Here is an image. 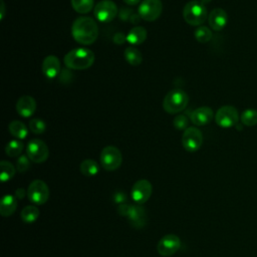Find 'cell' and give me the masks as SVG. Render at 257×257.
Returning a JSON list of instances; mask_svg holds the SVG:
<instances>
[{
	"label": "cell",
	"instance_id": "obj_34",
	"mask_svg": "<svg viewBox=\"0 0 257 257\" xmlns=\"http://www.w3.org/2000/svg\"><path fill=\"white\" fill-rule=\"evenodd\" d=\"M130 207H131V205H128V204H120V205L118 206V209H117L118 214H120V215L123 216V217H126L127 212H128V210H130Z\"/></svg>",
	"mask_w": 257,
	"mask_h": 257
},
{
	"label": "cell",
	"instance_id": "obj_9",
	"mask_svg": "<svg viewBox=\"0 0 257 257\" xmlns=\"http://www.w3.org/2000/svg\"><path fill=\"white\" fill-rule=\"evenodd\" d=\"M238 120H239L238 110L232 105L221 106L215 114L216 123L219 126L224 128L235 126L236 124H238Z\"/></svg>",
	"mask_w": 257,
	"mask_h": 257
},
{
	"label": "cell",
	"instance_id": "obj_32",
	"mask_svg": "<svg viewBox=\"0 0 257 257\" xmlns=\"http://www.w3.org/2000/svg\"><path fill=\"white\" fill-rule=\"evenodd\" d=\"M30 166V159L27 156H20L17 159L16 163V170L19 173H24L29 169Z\"/></svg>",
	"mask_w": 257,
	"mask_h": 257
},
{
	"label": "cell",
	"instance_id": "obj_21",
	"mask_svg": "<svg viewBox=\"0 0 257 257\" xmlns=\"http://www.w3.org/2000/svg\"><path fill=\"white\" fill-rule=\"evenodd\" d=\"M8 131L11 136L15 137L18 140H23L28 135L27 126L20 120H12L8 125Z\"/></svg>",
	"mask_w": 257,
	"mask_h": 257
},
{
	"label": "cell",
	"instance_id": "obj_22",
	"mask_svg": "<svg viewBox=\"0 0 257 257\" xmlns=\"http://www.w3.org/2000/svg\"><path fill=\"white\" fill-rule=\"evenodd\" d=\"M80 173L85 177H93L95 176L99 171L98 164L91 159L83 160L79 165Z\"/></svg>",
	"mask_w": 257,
	"mask_h": 257
},
{
	"label": "cell",
	"instance_id": "obj_25",
	"mask_svg": "<svg viewBox=\"0 0 257 257\" xmlns=\"http://www.w3.org/2000/svg\"><path fill=\"white\" fill-rule=\"evenodd\" d=\"M71 7L79 14H86L93 9L94 0H70Z\"/></svg>",
	"mask_w": 257,
	"mask_h": 257
},
{
	"label": "cell",
	"instance_id": "obj_23",
	"mask_svg": "<svg viewBox=\"0 0 257 257\" xmlns=\"http://www.w3.org/2000/svg\"><path fill=\"white\" fill-rule=\"evenodd\" d=\"M124 58L126 62L133 66L140 65L143 61V55L141 51L135 46H128L124 49Z\"/></svg>",
	"mask_w": 257,
	"mask_h": 257
},
{
	"label": "cell",
	"instance_id": "obj_7",
	"mask_svg": "<svg viewBox=\"0 0 257 257\" xmlns=\"http://www.w3.org/2000/svg\"><path fill=\"white\" fill-rule=\"evenodd\" d=\"M26 156L33 163L40 164L45 162L49 156L47 145L38 139H33L28 142L26 146Z\"/></svg>",
	"mask_w": 257,
	"mask_h": 257
},
{
	"label": "cell",
	"instance_id": "obj_14",
	"mask_svg": "<svg viewBox=\"0 0 257 257\" xmlns=\"http://www.w3.org/2000/svg\"><path fill=\"white\" fill-rule=\"evenodd\" d=\"M126 218L130 224L137 229L143 228L147 224V212L141 205H131Z\"/></svg>",
	"mask_w": 257,
	"mask_h": 257
},
{
	"label": "cell",
	"instance_id": "obj_2",
	"mask_svg": "<svg viewBox=\"0 0 257 257\" xmlns=\"http://www.w3.org/2000/svg\"><path fill=\"white\" fill-rule=\"evenodd\" d=\"M95 55L92 50L85 47H78L68 51L64 58V64L67 68L73 70H83L89 68L94 62Z\"/></svg>",
	"mask_w": 257,
	"mask_h": 257
},
{
	"label": "cell",
	"instance_id": "obj_11",
	"mask_svg": "<svg viewBox=\"0 0 257 257\" xmlns=\"http://www.w3.org/2000/svg\"><path fill=\"white\" fill-rule=\"evenodd\" d=\"M203 144V134L196 126H189L182 136L183 148L190 153L197 152Z\"/></svg>",
	"mask_w": 257,
	"mask_h": 257
},
{
	"label": "cell",
	"instance_id": "obj_31",
	"mask_svg": "<svg viewBox=\"0 0 257 257\" xmlns=\"http://www.w3.org/2000/svg\"><path fill=\"white\" fill-rule=\"evenodd\" d=\"M173 124L177 130H186L188 128V124H189V119L186 115L184 114H179L177 116H175L174 120H173Z\"/></svg>",
	"mask_w": 257,
	"mask_h": 257
},
{
	"label": "cell",
	"instance_id": "obj_10",
	"mask_svg": "<svg viewBox=\"0 0 257 257\" xmlns=\"http://www.w3.org/2000/svg\"><path fill=\"white\" fill-rule=\"evenodd\" d=\"M94 17L99 22H110L117 15V6L111 0H101L93 8Z\"/></svg>",
	"mask_w": 257,
	"mask_h": 257
},
{
	"label": "cell",
	"instance_id": "obj_17",
	"mask_svg": "<svg viewBox=\"0 0 257 257\" xmlns=\"http://www.w3.org/2000/svg\"><path fill=\"white\" fill-rule=\"evenodd\" d=\"M213 117H214V112L212 108L209 106L198 107L195 110H193V112L191 113V121L198 126L208 124L209 122H211Z\"/></svg>",
	"mask_w": 257,
	"mask_h": 257
},
{
	"label": "cell",
	"instance_id": "obj_6",
	"mask_svg": "<svg viewBox=\"0 0 257 257\" xmlns=\"http://www.w3.org/2000/svg\"><path fill=\"white\" fill-rule=\"evenodd\" d=\"M29 201L35 205H43L48 201L49 188L42 180H34L30 183L27 189Z\"/></svg>",
	"mask_w": 257,
	"mask_h": 257
},
{
	"label": "cell",
	"instance_id": "obj_28",
	"mask_svg": "<svg viewBox=\"0 0 257 257\" xmlns=\"http://www.w3.org/2000/svg\"><path fill=\"white\" fill-rule=\"evenodd\" d=\"M241 122L246 126H254L257 124V110L253 108L245 109L241 116Z\"/></svg>",
	"mask_w": 257,
	"mask_h": 257
},
{
	"label": "cell",
	"instance_id": "obj_1",
	"mask_svg": "<svg viewBox=\"0 0 257 257\" xmlns=\"http://www.w3.org/2000/svg\"><path fill=\"white\" fill-rule=\"evenodd\" d=\"M71 34L76 42L83 45H90L98 36V27L92 18L81 16L76 18L72 23Z\"/></svg>",
	"mask_w": 257,
	"mask_h": 257
},
{
	"label": "cell",
	"instance_id": "obj_4",
	"mask_svg": "<svg viewBox=\"0 0 257 257\" xmlns=\"http://www.w3.org/2000/svg\"><path fill=\"white\" fill-rule=\"evenodd\" d=\"M207 17V9L200 1H190L183 8V18L192 26H201V24L206 21Z\"/></svg>",
	"mask_w": 257,
	"mask_h": 257
},
{
	"label": "cell",
	"instance_id": "obj_27",
	"mask_svg": "<svg viewBox=\"0 0 257 257\" xmlns=\"http://www.w3.org/2000/svg\"><path fill=\"white\" fill-rule=\"evenodd\" d=\"M0 169H1L0 178H1L2 182H7V181L11 180L16 173L15 167L8 161H1Z\"/></svg>",
	"mask_w": 257,
	"mask_h": 257
},
{
	"label": "cell",
	"instance_id": "obj_3",
	"mask_svg": "<svg viewBox=\"0 0 257 257\" xmlns=\"http://www.w3.org/2000/svg\"><path fill=\"white\" fill-rule=\"evenodd\" d=\"M189 103V96L187 92L176 88L169 91L163 100V107L168 113L174 114L183 111Z\"/></svg>",
	"mask_w": 257,
	"mask_h": 257
},
{
	"label": "cell",
	"instance_id": "obj_15",
	"mask_svg": "<svg viewBox=\"0 0 257 257\" xmlns=\"http://www.w3.org/2000/svg\"><path fill=\"white\" fill-rule=\"evenodd\" d=\"M15 108L22 117H30L36 110V101L30 95H22L18 98Z\"/></svg>",
	"mask_w": 257,
	"mask_h": 257
},
{
	"label": "cell",
	"instance_id": "obj_18",
	"mask_svg": "<svg viewBox=\"0 0 257 257\" xmlns=\"http://www.w3.org/2000/svg\"><path fill=\"white\" fill-rule=\"evenodd\" d=\"M42 71L47 78H55L60 72V61L55 55H48L42 61Z\"/></svg>",
	"mask_w": 257,
	"mask_h": 257
},
{
	"label": "cell",
	"instance_id": "obj_12",
	"mask_svg": "<svg viewBox=\"0 0 257 257\" xmlns=\"http://www.w3.org/2000/svg\"><path fill=\"white\" fill-rule=\"evenodd\" d=\"M181 247V239L175 234H167L158 243V253L163 257L174 255Z\"/></svg>",
	"mask_w": 257,
	"mask_h": 257
},
{
	"label": "cell",
	"instance_id": "obj_13",
	"mask_svg": "<svg viewBox=\"0 0 257 257\" xmlns=\"http://www.w3.org/2000/svg\"><path fill=\"white\" fill-rule=\"evenodd\" d=\"M153 193V186L148 180H139L137 181L131 191V196L133 201L138 205L146 203Z\"/></svg>",
	"mask_w": 257,
	"mask_h": 257
},
{
	"label": "cell",
	"instance_id": "obj_19",
	"mask_svg": "<svg viewBox=\"0 0 257 257\" xmlns=\"http://www.w3.org/2000/svg\"><path fill=\"white\" fill-rule=\"evenodd\" d=\"M148 32L142 26L133 27L126 34V41L132 45H140L147 39Z\"/></svg>",
	"mask_w": 257,
	"mask_h": 257
},
{
	"label": "cell",
	"instance_id": "obj_16",
	"mask_svg": "<svg viewBox=\"0 0 257 257\" xmlns=\"http://www.w3.org/2000/svg\"><path fill=\"white\" fill-rule=\"evenodd\" d=\"M227 21L228 15L226 11L222 8L213 9L208 16L209 25L215 31H221L226 26Z\"/></svg>",
	"mask_w": 257,
	"mask_h": 257
},
{
	"label": "cell",
	"instance_id": "obj_30",
	"mask_svg": "<svg viewBox=\"0 0 257 257\" xmlns=\"http://www.w3.org/2000/svg\"><path fill=\"white\" fill-rule=\"evenodd\" d=\"M29 130L35 135H41L45 132L46 125L42 119L34 117L29 121Z\"/></svg>",
	"mask_w": 257,
	"mask_h": 257
},
{
	"label": "cell",
	"instance_id": "obj_29",
	"mask_svg": "<svg viewBox=\"0 0 257 257\" xmlns=\"http://www.w3.org/2000/svg\"><path fill=\"white\" fill-rule=\"evenodd\" d=\"M194 36L197 41L200 43H206L211 40L212 38V31L210 28L206 26H199L194 31Z\"/></svg>",
	"mask_w": 257,
	"mask_h": 257
},
{
	"label": "cell",
	"instance_id": "obj_33",
	"mask_svg": "<svg viewBox=\"0 0 257 257\" xmlns=\"http://www.w3.org/2000/svg\"><path fill=\"white\" fill-rule=\"evenodd\" d=\"M112 40H113V42H114L115 44L120 45V44H122V43H124V42L126 41V35H124V34L121 33V32H117V33H115V34L113 35Z\"/></svg>",
	"mask_w": 257,
	"mask_h": 257
},
{
	"label": "cell",
	"instance_id": "obj_36",
	"mask_svg": "<svg viewBox=\"0 0 257 257\" xmlns=\"http://www.w3.org/2000/svg\"><path fill=\"white\" fill-rule=\"evenodd\" d=\"M140 1L141 0H123V2L128 5H137L140 3Z\"/></svg>",
	"mask_w": 257,
	"mask_h": 257
},
{
	"label": "cell",
	"instance_id": "obj_35",
	"mask_svg": "<svg viewBox=\"0 0 257 257\" xmlns=\"http://www.w3.org/2000/svg\"><path fill=\"white\" fill-rule=\"evenodd\" d=\"M1 1V11H0V19L2 20L5 16V4H4V1L3 0H0Z\"/></svg>",
	"mask_w": 257,
	"mask_h": 257
},
{
	"label": "cell",
	"instance_id": "obj_8",
	"mask_svg": "<svg viewBox=\"0 0 257 257\" xmlns=\"http://www.w3.org/2000/svg\"><path fill=\"white\" fill-rule=\"evenodd\" d=\"M163 10V4L161 0H143L139 5L138 12L142 19L152 22L157 20Z\"/></svg>",
	"mask_w": 257,
	"mask_h": 257
},
{
	"label": "cell",
	"instance_id": "obj_26",
	"mask_svg": "<svg viewBox=\"0 0 257 257\" xmlns=\"http://www.w3.org/2000/svg\"><path fill=\"white\" fill-rule=\"evenodd\" d=\"M23 151V143L21 140H11L9 143H7L5 147V153L10 158H15L20 156V154Z\"/></svg>",
	"mask_w": 257,
	"mask_h": 257
},
{
	"label": "cell",
	"instance_id": "obj_24",
	"mask_svg": "<svg viewBox=\"0 0 257 257\" xmlns=\"http://www.w3.org/2000/svg\"><path fill=\"white\" fill-rule=\"evenodd\" d=\"M39 214H40V211L36 206L29 205L22 209L20 216H21V219L23 222L29 224V223L35 222L37 220V218L39 217Z\"/></svg>",
	"mask_w": 257,
	"mask_h": 257
},
{
	"label": "cell",
	"instance_id": "obj_5",
	"mask_svg": "<svg viewBox=\"0 0 257 257\" xmlns=\"http://www.w3.org/2000/svg\"><path fill=\"white\" fill-rule=\"evenodd\" d=\"M122 163L120 151L114 146H106L100 153V164L106 171L117 170Z\"/></svg>",
	"mask_w": 257,
	"mask_h": 257
},
{
	"label": "cell",
	"instance_id": "obj_20",
	"mask_svg": "<svg viewBox=\"0 0 257 257\" xmlns=\"http://www.w3.org/2000/svg\"><path fill=\"white\" fill-rule=\"evenodd\" d=\"M17 208V201L12 195H5L0 203V214L3 217L11 216Z\"/></svg>",
	"mask_w": 257,
	"mask_h": 257
}]
</instances>
